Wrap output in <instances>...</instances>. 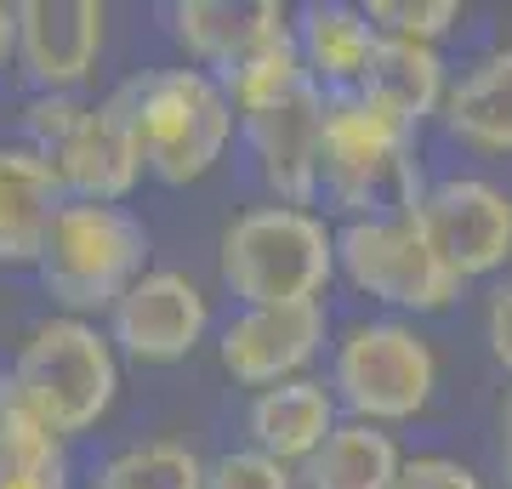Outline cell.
<instances>
[{"label": "cell", "mask_w": 512, "mask_h": 489, "mask_svg": "<svg viewBox=\"0 0 512 489\" xmlns=\"http://www.w3.org/2000/svg\"><path fill=\"white\" fill-rule=\"evenodd\" d=\"M421 143L416 131L376 109L359 91L325 97L319 120V200H330L348 222L410 217L421 200Z\"/></svg>", "instance_id": "obj_1"}, {"label": "cell", "mask_w": 512, "mask_h": 489, "mask_svg": "<svg viewBox=\"0 0 512 489\" xmlns=\"http://www.w3.org/2000/svg\"><path fill=\"white\" fill-rule=\"evenodd\" d=\"M120 120L131 131V148L143 160L148 177L188 188L217 171V160L234 143V109L222 86L205 69L183 63V69H148L131 74L120 91H109Z\"/></svg>", "instance_id": "obj_2"}, {"label": "cell", "mask_w": 512, "mask_h": 489, "mask_svg": "<svg viewBox=\"0 0 512 489\" xmlns=\"http://www.w3.org/2000/svg\"><path fill=\"white\" fill-rule=\"evenodd\" d=\"M217 273L239 308L325 302L336 279V228L302 205H251L222 228Z\"/></svg>", "instance_id": "obj_3"}, {"label": "cell", "mask_w": 512, "mask_h": 489, "mask_svg": "<svg viewBox=\"0 0 512 489\" xmlns=\"http://www.w3.org/2000/svg\"><path fill=\"white\" fill-rule=\"evenodd\" d=\"M6 376L63 444L92 433L120 399V353H114L109 330L92 319H69V313L29 330Z\"/></svg>", "instance_id": "obj_4"}, {"label": "cell", "mask_w": 512, "mask_h": 489, "mask_svg": "<svg viewBox=\"0 0 512 489\" xmlns=\"http://www.w3.org/2000/svg\"><path fill=\"white\" fill-rule=\"evenodd\" d=\"M40 285L69 319L109 313L137 273H148V222L131 205L63 200L40 245Z\"/></svg>", "instance_id": "obj_5"}, {"label": "cell", "mask_w": 512, "mask_h": 489, "mask_svg": "<svg viewBox=\"0 0 512 489\" xmlns=\"http://www.w3.org/2000/svg\"><path fill=\"white\" fill-rule=\"evenodd\" d=\"M330 399L348 421L404 427L439 393V353L410 319H359L330 347Z\"/></svg>", "instance_id": "obj_6"}, {"label": "cell", "mask_w": 512, "mask_h": 489, "mask_svg": "<svg viewBox=\"0 0 512 489\" xmlns=\"http://www.w3.org/2000/svg\"><path fill=\"white\" fill-rule=\"evenodd\" d=\"M23 143L52 165L63 200L120 205L143 182V160L131 148V131L114 109V97L92 103L80 91H35L23 109Z\"/></svg>", "instance_id": "obj_7"}, {"label": "cell", "mask_w": 512, "mask_h": 489, "mask_svg": "<svg viewBox=\"0 0 512 489\" xmlns=\"http://www.w3.org/2000/svg\"><path fill=\"white\" fill-rule=\"evenodd\" d=\"M336 273L359 296L399 313H444L461 279L444 268L410 217H365L336 228Z\"/></svg>", "instance_id": "obj_8"}, {"label": "cell", "mask_w": 512, "mask_h": 489, "mask_svg": "<svg viewBox=\"0 0 512 489\" xmlns=\"http://www.w3.org/2000/svg\"><path fill=\"white\" fill-rule=\"evenodd\" d=\"M410 222L456 279H490L512 262V194L490 177H444L421 188Z\"/></svg>", "instance_id": "obj_9"}, {"label": "cell", "mask_w": 512, "mask_h": 489, "mask_svg": "<svg viewBox=\"0 0 512 489\" xmlns=\"http://www.w3.org/2000/svg\"><path fill=\"white\" fill-rule=\"evenodd\" d=\"M211 336V296L183 268H148L109 308V342L131 364H183Z\"/></svg>", "instance_id": "obj_10"}, {"label": "cell", "mask_w": 512, "mask_h": 489, "mask_svg": "<svg viewBox=\"0 0 512 489\" xmlns=\"http://www.w3.org/2000/svg\"><path fill=\"white\" fill-rule=\"evenodd\" d=\"M330 342L325 302H268V308H239L217 330V364L239 387H274V381L308 376V364Z\"/></svg>", "instance_id": "obj_11"}, {"label": "cell", "mask_w": 512, "mask_h": 489, "mask_svg": "<svg viewBox=\"0 0 512 489\" xmlns=\"http://www.w3.org/2000/svg\"><path fill=\"white\" fill-rule=\"evenodd\" d=\"M109 35L103 0H23L18 6V69L35 91H80L97 74Z\"/></svg>", "instance_id": "obj_12"}, {"label": "cell", "mask_w": 512, "mask_h": 489, "mask_svg": "<svg viewBox=\"0 0 512 489\" xmlns=\"http://www.w3.org/2000/svg\"><path fill=\"white\" fill-rule=\"evenodd\" d=\"M319 120H325V91L319 86H302L291 103L239 120L256 148L262 182L274 188V205L313 211V200H319Z\"/></svg>", "instance_id": "obj_13"}, {"label": "cell", "mask_w": 512, "mask_h": 489, "mask_svg": "<svg viewBox=\"0 0 512 489\" xmlns=\"http://www.w3.org/2000/svg\"><path fill=\"white\" fill-rule=\"evenodd\" d=\"M165 18H171V35L188 52V63L205 74L234 69L256 46L291 35V12L279 0H177Z\"/></svg>", "instance_id": "obj_14"}, {"label": "cell", "mask_w": 512, "mask_h": 489, "mask_svg": "<svg viewBox=\"0 0 512 489\" xmlns=\"http://www.w3.org/2000/svg\"><path fill=\"white\" fill-rule=\"evenodd\" d=\"M342 421L330 387L319 376H291L251 393V410H245V427H251V450H262L279 467H302L319 444L330 438V427Z\"/></svg>", "instance_id": "obj_15"}, {"label": "cell", "mask_w": 512, "mask_h": 489, "mask_svg": "<svg viewBox=\"0 0 512 489\" xmlns=\"http://www.w3.org/2000/svg\"><path fill=\"white\" fill-rule=\"evenodd\" d=\"M291 40L296 57H302V74L313 86L336 97V91H353L370 69V52H376V29H370L365 6H348V0H308L291 12Z\"/></svg>", "instance_id": "obj_16"}, {"label": "cell", "mask_w": 512, "mask_h": 489, "mask_svg": "<svg viewBox=\"0 0 512 489\" xmlns=\"http://www.w3.org/2000/svg\"><path fill=\"white\" fill-rule=\"evenodd\" d=\"M57 211L63 188L52 165L29 143H0V268H35Z\"/></svg>", "instance_id": "obj_17"}, {"label": "cell", "mask_w": 512, "mask_h": 489, "mask_svg": "<svg viewBox=\"0 0 512 489\" xmlns=\"http://www.w3.org/2000/svg\"><path fill=\"white\" fill-rule=\"evenodd\" d=\"M439 120L473 154H512V46L473 57L461 80H450Z\"/></svg>", "instance_id": "obj_18"}, {"label": "cell", "mask_w": 512, "mask_h": 489, "mask_svg": "<svg viewBox=\"0 0 512 489\" xmlns=\"http://www.w3.org/2000/svg\"><path fill=\"white\" fill-rule=\"evenodd\" d=\"M359 97H370L376 109H387L393 120H404L410 131H421L433 114L444 109L450 91V69H444L439 46H410V40H376L370 69L359 80Z\"/></svg>", "instance_id": "obj_19"}, {"label": "cell", "mask_w": 512, "mask_h": 489, "mask_svg": "<svg viewBox=\"0 0 512 489\" xmlns=\"http://www.w3.org/2000/svg\"><path fill=\"white\" fill-rule=\"evenodd\" d=\"M0 489H74L69 444L23 404L0 370Z\"/></svg>", "instance_id": "obj_20"}, {"label": "cell", "mask_w": 512, "mask_h": 489, "mask_svg": "<svg viewBox=\"0 0 512 489\" xmlns=\"http://www.w3.org/2000/svg\"><path fill=\"white\" fill-rule=\"evenodd\" d=\"M399 438L387 427H370V421H336L330 438L296 467V484L302 489H387L399 478Z\"/></svg>", "instance_id": "obj_21"}, {"label": "cell", "mask_w": 512, "mask_h": 489, "mask_svg": "<svg viewBox=\"0 0 512 489\" xmlns=\"http://www.w3.org/2000/svg\"><path fill=\"white\" fill-rule=\"evenodd\" d=\"M211 80L222 86L234 120H251V114H262V109H279V103H291L302 86H313L308 74H302V57H296V40L291 35L256 46L251 57H239L234 69L211 74Z\"/></svg>", "instance_id": "obj_22"}, {"label": "cell", "mask_w": 512, "mask_h": 489, "mask_svg": "<svg viewBox=\"0 0 512 489\" xmlns=\"http://www.w3.org/2000/svg\"><path fill=\"white\" fill-rule=\"evenodd\" d=\"M200 484H205V455L177 444V438L126 444L92 478V489H200Z\"/></svg>", "instance_id": "obj_23"}, {"label": "cell", "mask_w": 512, "mask_h": 489, "mask_svg": "<svg viewBox=\"0 0 512 489\" xmlns=\"http://www.w3.org/2000/svg\"><path fill=\"white\" fill-rule=\"evenodd\" d=\"M370 29L382 40H410V46H439L461 23L456 0H370L365 6Z\"/></svg>", "instance_id": "obj_24"}, {"label": "cell", "mask_w": 512, "mask_h": 489, "mask_svg": "<svg viewBox=\"0 0 512 489\" xmlns=\"http://www.w3.org/2000/svg\"><path fill=\"white\" fill-rule=\"evenodd\" d=\"M200 489H296V472L245 444V450H222L217 461H205Z\"/></svg>", "instance_id": "obj_25"}, {"label": "cell", "mask_w": 512, "mask_h": 489, "mask_svg": "<svg viewBox=\"0 0 512 489\" xmlns=\"http://www.w3.org/2000/svg\"><path fill=\"white\" fill-rule=\"evenodd\" d=\"M387 489H484V478L456 455H404Z\"/></svg>", "instance_id": "obj_26"}, {"label": "cell", "mask_w": 512, "mask_h": 489, "mask_svg": "<svg viewBox=\"0 0 512 489\" xmlns=\"http://www.w3.org/2000/svg\"><path fill=\"white\" fill-rule=\"evenodd\" d=\"M484 342H490V359L512 376V285L490 290V308H484Z\"/></svg>", "instance_id": "obj_27"}, {"label": "cell", "mask_w": 512, "mask_h": 489, "mask_svg": "<svg viewBox=\"0 0 512 489\" xmlns=\"http://www.w3.org/2000/svg\"><path fill=\"white\" fill-rule=\"evenodd\" d=\"M18 63V6L0 0V74Z\"/></svg>", "instance_id": "obj_28"}, {"label": "cell", "mask_w": 512, "mask_h": 489, "mask_svg": "<svg viewBox=\"0 0 512 489\" xmlns=\"http://www.w3.org/2000/svg\"><path fill=\"white\" fill-rule=\"evenodd\" d=\"M495 467H501V489H512V393L501 399V444H495Z\"/></svg>", "instance_id": "obj_29"}]
</instances>
